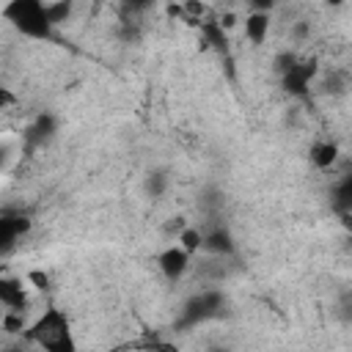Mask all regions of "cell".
Segmentation results:
<instances>
[{"label":"cell","mask_w":352,"mask_h":352,"mask_svg":"<svg viewBox=\"0 0 352 352\" xmlns=\"http://www.w3.org/2000/svg\"><path fill=\"white\" fill-rule=\"evenodd\" d=\"M220 308H223V294L214 292V289H204V292H198L195 297L187 300L184 314H182V327H192L198 322H206V319L217 316Z\"/></svg>","instance_id":"4"},{"label":"cell","mask_w":352,"mask_h":352,"mask_svg":"<svg viewBox=\"0 0 352 352\" xmlns=\"http://www.w3.org/2000/svg\"><path fill=\"white\" fill-rule=\"evenodd\" d=\"M28 228H30V220L25 214H19V212L0 214V253L11 250L16 245V239L22 234H28Z\"/></svg>","instance_id":"6"},{"label":"cell","mask_w":352,"mask_h":352,"mask_svg":"<svg viewBox=\"0 0 352 352\" xmlns=\"http://www.w3.org/2000/svg\"><path fill=\"white\" fill-rule=\"evenodd\" d=\"M176 245H182V248L192 256V253H198V250H201V245H204V234H201L198 228L184 226V228L176 234Z\"/></svg>","instance_id":"12"},{"label":"cell","mask_w":352,"mask_h":352,"mask_svg":"<svg viewBox=\"0 0 352 352\" xmlns=\"http://www.w3.org/2000/svg\"><path fill=\"white\" fill-rule=\"evenodd\" d=\"M28 302V283L22 278H0V305H6L8 311H25Z\"/></svg>","instance_id":"7"},{"label":"cell","mask_w":352,"mask_h":352,"mask_svg":"<svg viewBox=\"0 0 352 352\" xmlns=\"http://www.w3.org/2000/svg\"><path fill=\"white\" fill-rule=\"evenodd\" d=\"M3 19L28 38H52V22L47 16L44 0H8L3 8Z\"/></svg>","instance_id":"1"},{"label":"cell","mask_w":352,"mask_h":352,"mask_svg":"<svg viewBox=\"0 0 352 352\" xmlns=\"http://www.w3.org/2000/svg\"><path fill=\"white\" fill-rule=\"evenodd\" d=\"M280 80L283 88L294 96H302L311 85V80L316 77V60L314 58H297V55H286L280 58Z\"/></svg>","instance_id":"3"},{"label":"cell","mask_w":352,"mask_h":352,"mask_svg":"<svg viewBox=\"0 0 352 352\" xmlns=\"http://www.w3.org/2000/svg\"><path fill=\"white\" fill-rule=\"evenodd\" d=\"M14 102H16V96H14V94H11L8 88H3V85H0V110H6V107H11Z\"/></svg>","instance_id":"18"},{"label":"cell","mask_w":352,"mask_h":352,"mask_svg":"<svg viewBox=\"0 0 352 352\" xmlns=\"http://www.w3.org/2000/svg\"><path fill=\"white\" fill-rule=\"evenodd\" d=\"M165 187H168V176L165 173H148V179H146V192L148 195L160 198L165 192Z\"/></svg>","instance_id":"15"},{"label":"cell","mask_w":352,"mask_h":352,"mask_svg":"<svg viewBox=\"0 0 352 352\" xmlns=\"http://www.w3.org/2000/svg\"><path fill=\"white\" fill-rule=\"evenodd\" d=\"M157 267L168 280H179L190 267V253L182 245H170L157 256Z\"/></svg>","instance_id":"5"},{"label":"cell","mask_w":352,"mask_h":352,"mask_svg":"<svg viewBox=\"0 0 352 352\" xmlns=\"http://www.w3.org/2000/svg\"><path fill=\"white\" fill-rule=\"evenodd\" d=\"M154 6V0H124V8L129 11V14H143V11H148Z\"/></svg>","instance_id":"16"},{"label":"cell","mask_w":352,"mask_h":352,"mask_svg":"<svg viewBox=\"0 0 352 352\" xmlns=\"http://www.w3.org/2000/svg\"><path fill=\"white\" fill-rule=\"evenodd\" d=\"M52 132H55V118L52 116H38L36 118V124L28 129V143L30 146H41L44 140H50L52 138Z\"/></svg>","instance_id":"11"},{"label":"cell","mask_w":352,"mask_h":352,"mask_svg":"<svg viewBox=\"0 0 352 352\" xmlns=\"http://www.w3.org/2000/svg\"><path fill=\"white\" fill-rule=\"evenodd\" d=\"M250 6V11H270L275 6V0H245Z\"/></svg>","instance_id":"19"},{"label":"cell","mask_w":352,"mask_h":352,"mask_svg":"<svg viewBox=\"0 0 352 352\" xmlns=\"http://www.w3.org/2000/svg\"><path fill=\"white\" fill-rule=\"evenodd\" d=\"M327 91L330 94H344L346 91V85H349V80H346V72H338V69H330V74H327Z\"/></svg>","instance_id":"14"},{"label":"cell","mask_w":352,"mask_h":352,"mask_svg":"<svg viewBox=\"0 0 352 352\" xmlns=\"http://www.w3.org/2000/svg\"><path fill=\"white\" fill-rule=\"evenodd\" d=\"M28 283H33L36 289L44 292V289L50 286V275H47V272H30V275H28Z\"/></svg>","instance_id":"17"},{"label":"cell","mask_w":352,"mask_h":352,"mask_svg":"<svg viewBox=\"0 0 352 352\" xmlns=\"http://www.w3.org/2000/svg\"><path fill=\"white\" fill-rule=\"evenodd\" d=\"M308 157H311V162H314L319 170H330V168L336 165V160H338V146H336L333 140H316V143L311 146Z\"/></svg>","instance_id":"9"},{"label":"cell","mask_w":352,"mask_h":352,"mask_svg":"<svg viewBox=\"0 0 352 352\" xmlns=\"http://www.w3.org/2000/svg\"><path fill=\"white\" fill-rule=\"evenodd\" d=\"M270 33V11H250V16L245 19V36L250 44H264Z\"/></svg>","instance_id":"8"},{"label":"cell","mask_w":352,"mask_h":352,"mask_svg":"<svg viewBox=\"0 0 352 352\" xmlns=\"http://www.w3.org/2000/svg\"><path fill=\"white\" fill-rule=\"evenodd\" d=\"M28 336L44 346V349H52V352H66V349H74V341H72V330H69V319L63 311L58 308H47L28 330Z\"/></svg>","instance_id":"2"},{"label":"cell","mask_w":352,"mask_h":352,"mask_svg":"<svg viewBox=\"0 0 352 352\" xmlns=\"http://www.w3.org/2000/svg\"><path fill=\"white\" fill-rule=\"evenodd\" d=\"M201 248H206L212 253H220V256H228V253H234V239H231V234L226 228H214L212 234L204 236Z\"/></svg>","instance_id":"10"},{"label":"cell","mask_w":352,"mask_h":352,"mask_svg":"<svg viewBox=\"0 0 352 352\" xmlns=\"http://www.w3.org/2000/svg\"><path fill=\"white\" fill-rule=\"evenodd\" d=\"M44 3H47V16H50L52 28L69 19V14H72V0H44Z\"/></svg>","instance_id":"13"},{"label":"cell","mask_w":352,"mask_h":352,"mask_svg":"<svg viewBox=\"0 0 352 352\" xmlns=\"http://www.w3.org/2000/svg\"><path fill=\"white\" fill-rule=\"evenodd\" d=\"M330 3H333V6H338V3H341V0H330Z\"/></svg>","instance_id":"20"}]
</instances>
